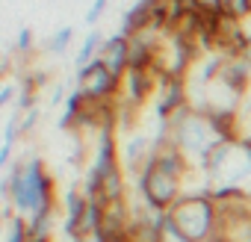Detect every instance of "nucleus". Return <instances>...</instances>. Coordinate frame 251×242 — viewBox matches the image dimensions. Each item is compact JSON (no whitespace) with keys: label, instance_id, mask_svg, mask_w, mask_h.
<instances>
[{"label":"nucleus","instance_id":"nucleus-13","mask_svg":"<svg viewBox=\"0 0 251 242\" xmlns=\"http://www.w3.org/2000/svg\"><path fill=\"white\" fill-rule=\"evenodd\" d=\"M36 118H39V109H36V106L27 109V115H24V121H21V130H24V133H30V130L36 127Z\"/></svg>","mask_w":251,"mask_h":242},{"label":"nucleus","instance_id":"nucleus-2","mask_svg":"<svg viewBox=\"0 0 251 242\" xmlns=\"http://www.w3.org/2000/svg\"><path fill=\"white\" fill-rule=\"evenodd\" d=\"M172 124H175V148L183 157H189V160L207 163L210 154L225 142L222 133H219V127L213 124V118H204V115L180 109Z\"/></svg>","mask_w":251,"mask_h":242},{"label":"nucleus","instance_id":"nucleus-12","mask_svg":"<svg viewBox=\"0 0 251 242\" xmlns=\"http://www.w3.org/2000/svg\"><path fill=\"white\" fill-rule=\"evenodd\" d=\"M103 9H106V0H95V3L89 6V12H86V24H89V27H95V24H98V18L103 15Z\"/></svg>","mask_w":251,"mask_h":242},{"label":"nucleus","instance_id":"nucleus-14","mask_svg":"<svg viewBox=\"0 0 251 242\" xmlns=\"http://www.w3.org/2000/svg\"><path fill=\"white\" fill-rule=\"evenodd\" d=\"M30 45H33V33L30 30H21L18 33V50H30Z\"/></svg>","mask_w":251,"mask_h":242},{"label":"nucleus","instance_id":"nucleus-4","mask_svg":"<svg viewBox=\"0 0 251 242\" xmlns=\"http://www.w3.org/2000/svg\"><path fill=\"white\" fill-rule=\"evenodd\" d=\"M180 177H175V174H169V171H163L157 163H154V157H151V163L142 169V177H139V192H142V198L148 201V207L151 210H166V207H172L175 201H177V183Z\"/></svg>","mask_w":251,"mask_h":242},{"label":"nucleus","instance_id":"nucleus-8","mask_svg":"<svg viewBox=\"0 0 251 242\" xmlns=\"http://www.w3.org/2000/svg\"><path fill=\"white\" fill-rule=\"evenodd\" d=\"M180 95H183L180 80H169V92H163V95H160V103H157L160 121H169V118H172V109L180 106Z\"/></svg>","mask_w":251,"mask_h":242},{"label":"nucleus","instance_id":"nucleus-9","mask_svg":"<svg viewBox=\"0 0 251 242\" xmlns=\"http://www.w3.org/2000/svg\"><path fill=\"white\" fill-rule=\"evenodd\" d=\"M100 48H103V39H100V30L95 27V30H92V33L83 39V45H80V53H77V65H80V68L92 65V62H95L92 56H95V50L100 53Z\"/></svg>","mask_w":251,"mask_h":242},{"label":"nucleus","instance_id":"nucleus-10","mask_svg":"<svg viewBox=\"0 0 251 242\" xmlns=\"http://www.w3.org/2000/svg\"><path fill=\"white\" fill-rule=\"evenodd\" d=\"M15 118L6 121V130H3V151H0V169H9V160H12V148H15Z\"/></svg>","mask_w":251,"mask_h":242},{"label":"nucleus","instance_id":"nucleus-15","mask_svg":"<svg viewBox=\"0 0 251 242\" xmlns=\"http://www.w3.org/2000/svg\"><path fill=\"white\" fill-rule=\"evenodd\" d=\"M12 95H15V83H6L3 89H0V103H9Z\"/></svg>","mask_w":251,"mask_h":242},{"label":"nucleus","instance_id":"nucleus-7","mask_svg":"<svg viewBox=\"0 0 251 242\" xmlns=\"http://www.w3.org/2000/svg\"><path fill=\"white\" fill-rule=\"evenodd\" d=\"M142 163H145V166L151 163V157H148V136L136 133L127 145H124V166H127L130 171H136Z\"/></svg>","mask_w":251,"mask_h":242},{"label":"nucleus","instance_id":"nucleus-1","mask_svg":"<svg viewBox=\"0 0 251 242\" xmlns=\"http://www.w3.org/2000/svg\"><path fill=\"white\" fill-rule=\"evenodd\" d=\"M3 192L6 198L12 201V207L21 213V218H36L42 213H50L53 204H50V195H53V183L42 166V160L30 157L24 163H18L6 180H3Z\"/></svg>","mask_w":251,"mask_h":242},{"label":"nucleus","instance_id":"nucleus-17","mask_svg":"<svg viewBox=\"0 0 251 242\" xmlns=\"http://www.w3.org/2000/svg\"><path fill=\"white\" fill-rule=\"evenodd\" d=\"M62 92H65L62 86H56V89H53V95H50V103H53V106H56V103H62Z\"/></svg>","mask_w":251,"mask_h":242},{"label":"nucleus","instance_id":"nucleus-16","mask_svg":"<svg viewBox=\"0 0 251 242\" xmlns=\"http://www.w3.org/2000/svg\"><path fill=\"white\" fill-rule=\"evenodd\" d=\"M239 27H242V39L251 45V15H248L245 21H239Z\"/></svg>","mask_w":251,"mask_h":242},{"label":"nucleus","instance_id":"nucleus-5","mask_svg":"<svg viewBox=\"0 0 251 242\" xmlns=\"http://www.w3.org/2000/svg\"><path fill=\"white\" fill-rule=\"evenodd\" d=\"M77 80H80V92L86 95V100H98V97H106L115 86H118V77L100 62V59H95L92 65H86V68H80V74H77Z\"/></svg>","mask_w":251,"mask_h":242},{"label":"nucleus","instance_id":"nucleus-11","mask_svg":"<svg viewBox=\"0 0 251 242\" xmlns=\"http://www.w3.org/2000/svg\"><path fill=\"white\" fill-rule=\"evenodd\" d=\"M71 39H74V30H71V27H62V30H56V33L48 39V50H50L53 56H59V53H65V50H68Z\"/></svg>","mask_w":251,"mask_h":242},{"label":"nucleus","instance_id":"nucleus-6","mask_svg":"<svg viewBox=\"0 0 251 242\" xmlns=\"http://www.w3.org/2000/svg\"><path fill=\"white\" fill-rule=\"evenodd\" d=\"M98 59H100L115 77H121L124 68H130V39L121 36V33H118V36H109V39L103 42Z\"/></svg>","mask_w":251,"mask_h":242},{"label":"nucleus","instance_id":"nucleus-3","mask_svg":"<svg viewBox=\"0 0 251 242\" xmlns=\"http://www.w3.org/2000/svg\"><path fill=\"white\" fill-rule=\"evenodd\" d=\"M169 216L175 218V224L183 230V236H189L192 242H210L216 239V204L207 195H189L180 198Z\"/></svg>","mask_w":251,"mask_h":242}]
</instances>
